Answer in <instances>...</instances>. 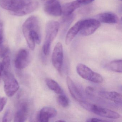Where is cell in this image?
I'll use <instances>...</instances> for the list:
<instances>
[{
  "label": "cell",
  "mask_w": 122,
  "mask_h": 122,
  "mask_svg": "<svg viewBox=\"0 0 122 122\" xmlns=\"http://www.w3.org/2000/svg\"><path fill=\"white\" fill-rule=\"evenodd\" d=\"M0 6L13 15L23 16L34 12L38 3L36 0H0Z\"/></svg>",
  "instance_id": "6da1fadb"
},
{
  "label": "cell",
  "mask_w": 122,
  "mask_h": 122,
  "mask_svg": "<svg viewBox=\"0 0 122 122\" xmlns=\"http://www.w3.org/2000/svg\"><path fill=\"white\" fill-rule=\"evenodd\" d=\"M22 32L28 46L33 50L36 43L40 44L41 42L40 22L37 18L35 16L28 18L23 25Z\"/></svg>",
  "instance_id": "7a4b0ae2"
},
{
  "label": "cell",
  "mask_w": 122,
  "mask_h": 122,
  "mask_svg": "<svg viewBox=\"0 0 122 122\" xmlns=\"http://www.w3.org/2000/svg\"><path fill=\"white\" fill-rule=\"evenodd\" d=\"M60 23L56 21L51 20L47 23L46 27V37L43 46V52L46 56L49 54L51 46L57 36L59 28Z\"/></svg>",
  "instance_id": "3957f363"
},
{
  "label": "cell",
  "mask_w": 122,
  "mask_h": 122,
  "mask_svg": "<svg viewBox=\"0 0 122 122\" xmlns=\"http://www.w3.org/2000/svg\"><path fill=\"white\" fill-rule=\"evenodd\" d=\"M80 105L86 110L101 117L111 119H117L120 117L117 112L95 104L83 101L80 102Z\"/></svg>",
  "instance_id": "277c9868"
},
{
  "label": "cell",
  "mask_w": 122,
  "mask_h": 122,
  "mask_svg": "<svg viewBox=\"0 0 122 122\" xmlns=\"http://www.w3.org/2000/svg\"><path fill=\"white\" fill-rule=\"evenodd\" d=\"M2 78L4 81V90L8 97H12L20 88V85L14 76L10 71L3 72Z\"/></svg>",
  "instance_id": "5b68a950"
},
{
  "label": "cell",
  "mask_w": 122,
  "mask_h": 122,
  "mask_svg": "<svg viewBox=\"0 0 122 122\" xmlns=\"http://www.w3.org/2000/svg\"><path fill=\"white\" fill-rule=\"evenodd\" d=\"M78 74L83 79L96 83H102L103 78L101 75L93 71L82 63H79L76 67Z\"/></svg>",
  "instance_id": "8992f818"
},
{
  "label": "cell",
  "mask_w": 122,
  "mask_h": 122,
  "mask_svg": "<svg viewBox=\"0 0 122 122\" xmlns=\"http://www.w3.org/2000/svg\"><path fill=\"white\" fill-rule=\"evenodd\" d=\"M44 5V9L48 15L58 17L62 14V7L58 0H41Z\"/></svg>",
  "instance_id": "52a82bcc"
},
{
  "label": "cell",
  "mask_w": 122,
  "mask_h": 122,
  "mask_svg": "<svg viewBox=\"0 0 122 122\" xmlns=\"http://www.w3.org/2000/svg\"><path fill=\"white\" fill-rule=\"evenodd\" d=\"M52 61L54 67L61 72L63 61V48L61 43H57L54 48L52 54Z\"/></svg>",
  "instance_id": "ba28073f"
},
{
  "label": "cell",
  "mask_w": 122,
  "mask_h": 122,
  "mask_svg": "<svg viewBox=\"0 0 122 122\" xmlns=\"http://www.w3.org/2000/svg\"><path fill=\"white\" fill-rule=\"evenodd\" d=\"M100 26L98 20L91 19L83 20L80 34L84 36H87L93 34Z\"/></svg>",
  "instance_id": "9c48e42d"
},
{
  "label": "cell",
  "mask_w": 122,
  "mask_h": 122,
  "mask_svg": "<svg viewBox=\"0 0 122 122\" xmlns=\"http://www.w3.org/2000/svg\"><path fill=\"white\" fill-rule=\"evenodd\" d=\"M30 61V56L29 52L25 49H22L17 54L15 65L18 69H23L28 66Z\"/></svg>",
  "instance_id": "30bf717a"
},
{
  "label": "cell",
  "mask_w": 122,
  "mask_h": 122,
  "mask_svg": "<svg viewBox=\"0 0 122 122\" xmlns=\"http://www.w3.org/2000/svg\"><path fill=\"white\" fill-rule=\"evenodd\" d=\"M28 105L27 103L23 102L19 105L14 117V121L23 122L25 121L28 116Z\"/></svg>",
  "instance_id": "8fae6325"
},
{
  "label": "cell",
  "mask_w": 122,
  "mask_h": 122,
  "mask_svg": "<svg viewBox=\"0 0 122 122\" xmlns=\"http://www.w3.org/2000/svg\"><path fill=\"white\" fill-rule=\"evenodd\" d=\"M57 114V110L54 108L45 107L41 110L38 118L40 122H47L50 118L55 117Z\"/></svg>",
  "instance_id": "7c38bea8"
},
{
  "label": "cell",
  "mask_w": 122,
  "mask_h": 122,
  "mask_svg": "<svg viewBox=\"0 0 122 122\" xmlns=\"http://www.w3.org/2000/svg\"><path fill=\"white\" fill-rule=\"evenodd\" d=\"M66 82L68 90L72 97L78 102L83 101V96L81 92L70 77H67Z\"/></svg>",
  "instance_id": "4fadbf2b"
},
{
  "label": "cell",
  "mask_w": 122,
  "mask_h": 122,
  "mask_svg": "<svg viewBox=\"0 0 122 122\" xmlns=\"http://www.w3.org/2000/svg\"><path fill=\"white\" fill-rule=\"evenodd\" d=\"M98 95L105 99L113 101L116 104H121L122 102V95L115 91H100Z\"/></svg>",
  "instance_id": "5bb4252c"
},
{
  "label": "cell",
  "mask_w": 122,
  "mask_h": 122,
  "mask_svg": "<svg viewBox=\"0 0 122 122\" xmlns=\"http://www.w3.org/2000/svg\"><path fill=\"white\" fill-rule=\"evenodd\" d=\"M83 20L77 22L69 30L66 37V44L69 45L78 32L80 31L82 25Z\"/></svg>",
  "instance_id": "9a60e30c"
},
{
  "label": "cell",
  "mask_w": 122,
  "mask_h": 122,
  "mask_svg": "<svg viewBox=\"0 0 122 122\" xmlns=\"http://www.w3.org/2000/svg\"><path fill=\"white\" fill-rule=\"evenodd\" d=\"M97 19L99 22L108 24H115L117 23L119 19L117 15L111 12H105L100 13L96 16Z\"/></svg>",
  "instance_id": "2e32d148"
},
{
  "label": "cell",
  "mask_w": 122,
  "mask_h": 122,
  "mask_svg": "<svg viewBox=\"0 0 122 122\" xmlns=\"http://www.w3.org/2000/svg\"><path fill=\"white\" fill-rule=\"evenodd\" d=\"M80 6V3L77 1H73L65 4L62 7V14H63V15H71Z\"/></svg>",
  "instance_id": "e0dca14e"
},
{
  "label": "cell",
  "mask_w": 122,
  "mask_h": 122,
  "mask_svg": "<svg viewBox=\"0 0 122 122\" xmlns=\"http://www.w3.org/2000/svg\"><path fill=\"white\" fill-rule=\"evenodd\" d=\"M46 85L50 90L57 94H60L62 93L63 90L57 82L54 80L50 78H47L46 80Z\"/></svg>",
  "instance_id": "ac0fdd59"
},
{
  "label": "cell",
  "mask_w": 122,
  "mask_h": 122,
  "mask_svg": "<svg viewBox=\"0 0 122 122\" xmlns=\"http://www.w3.org/2000/svg\"><path fill=\"white\" fill-rule=\"evenodd\" d=\"M108 67L112 71L121 73L122 72V60H115L112 61L108 65Z\"/></svg>",
  "instance_id": "d6986e66"
},
{
  "label": "cell",
  "mask_w": 122,
  "mask_h": 122,
  "mask_svg": "<svg viewBox=\"0 0 122 122\" xmlns=\"http://www.w3.org/2000/svg\"><path fill=\"white\" fill-rule=\"evenodd\" d=\"M74 14H72L68 15H64L61 20V23L63 26L64 30L66 31L68 27L71 24L75 18Z\"/></svg>",
  "instance_id": "ffe728a7"
},
{
  "label": "cell",
  "mask_w": 122,
  "mask_h": 122,
  "mask_svg": "<svg viewBox=\"0 0 122 122\" xmlns=\"http://www.w3.org/2000/svg\"><path fill=\"white\" fill-rule=\"evenodd\" d=\"M57 102L59 105L63 107H67L69 105V100L65 95H60L57 98Z\"/></svg>",
  "instance_id": "44dd1931"
},
{
  "label": "cell",
  "mask_w": 122,
  "mask_h": 122,
  "mask_svg": "<svg viewBox=\"0 0 122 122\" xmlns=\"http://www.w3.org/2000/svg\"><path fill=\"white\" fill-rule=\"evenodd\" d=\"M3 60L2 62L3 72L10 71V57L6 55L3 57Z\"/></svg>",
  "instance_id": "7402d4cb"
},
{
  "label": "cell",
  "mask_w": 122,
  "mask_h": 122,
  "mask_svg": "<svg viewBox=\"0 0 122 122\" xmlns=\"http://www.w3.org/2000/svg\"><path fill=\"white\" fill-rule=\"evenodd\" d=\"M12 118V113L10 110L7 111L2 119L3 122H10Z\"/></svg>",
  "instance_id": "603a6c76"
},
{
  "label": "cell",
  "mask_w": 122,
  "mask_h": 122,
  "mask_svg": "<svg viewBox=\"0 0 122 122\" xmlns=\"http://www.w3.org/2000/svg\"><path fill=\"white\" fill-rule=\"evenodd\" d=\"M85 91L86 94L89 96H93L95 95V90L92 87L90 86L86 87Z\"/></svg>",
  "instance_id": "cb8c5ba5"
},
{
  "label": "cell",
  "mask_w": 122,
  "mask_h": 122,
  "mask_svg": "<svg viewBox=\"0 0 122 122\" xmlns=\"http://www.w3.org/2000/svg\"><path fill=\"white\" fill-rule=\"evenodd\" d=\"M7 99L5 97H0V112L2 111L7 103Z\"/></svg>",
  "instance_id": "d4e9b609"
},
{
  "label": "cell",
  "mask_w": 122,
  "mask_h": 122,
  "mask_svg": "<svg viewBox=\"0 0 122 122\" xmlns=\"http://www.w3.org/2000/svg\"><path fill=\"white\" fill-rule=\"evenodd\" d=\"M105 121H107L103 120L99 118H90V119H87V122H105Z\"/></svg>",
  "instance_id": "484cf974"
},
{
  "label": "cell",
  "mask_w": 122,
  "mask_h": 122,
  "mask_svg": "<svg viewBox=\"0 0 122 122\" xmlns=\"http://www.w3.org/2000/svg\"><path fill=\"white\" fill-rule=\"evenodd\" d=\"M95 0H77V2L80 4H88L91 3Z\"/></svg>",
  "instance_id": "4316f807"
},
{
  "label": "cell",
  "mask_w": 122,
  "mask_h": 122,
  "mask_svg": "<svg viewBox=\"0 0 122 122\" xmlns=\"http://www.w3.org/2000/svg\"><path fill=\"white\" fill-rule=\"evenodd\" d=\"M3 41V33L2 29L0 28V48L2 46V44Z\"/></svg>",
  "instance_id": "83f0119b"
},
{
  "label": "cell",
  "mask_w": 122,
  "mask_h": 122,
  "mask_svg": "<svg viewBox=\"0 0 122 122\" xmlns=\"http://www.w3.org/2000/svg\"><path fill=\"white\" fill-rule=\"evenodd\" d=\"M3 70L2 65V63L0 62V81H1V78H2V76Z\"/></svg>",
  "instance_id": "f1b7e54d"
},
{
  "label": "cell",
  "mask_w": 122,
  "mask_h": 122,
  "mask_svg": "<svg viewBox=\"0 0 122 122\" xmlns=\"http://www.w3.org/2000/svg\"><path fill=\"white\" fill-rule=\"evenodd\" d=\"M64 121H63V120H58V121H57V122H64Z\"/></svg>",
  "instance_id": "f546056e"
},
{
  "label": "cell",
  "mask_w": 122,
  "mask_h": 122,
  "mask_svg": "<svg viewBox=\"0 0 122 122\" xmlns=\"http://www.w3.org/2000/svg\"><path fill=\"white\" fill-rule=\"evenodd\" d=\"M121 1V0H120Z\"/></svg>",
  "instance_id": "4dcf8cb0"
}]
</instances>
